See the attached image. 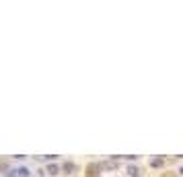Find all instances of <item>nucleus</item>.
<instances>
[{"mask_svg": "<svg viewBox=\"0 0 183 177\" xmlns=\"http://www.w3.org/2000/svg\"><path fill=\"white\" fill-rule=\"evenodd\" d=\"M31 173H29V169L27 167H19V169H12L10 171V177H29Z\"/></svg>", "mask_w": 183, "mask_h": 177, "instance_id": "1", "label": "nucleus"}, {"mask_svg": "<svg viewBox=\"0 0 183 177\" xmlns=\"http://www.w3.org/2000/svg\"><path fill=\"white\" fill-rule=\"evenodd\" d=\"M45 173H50V175H58L60 167L56 165V163H50V165H47V169H45Z\"/></svg>", "mask_w": 183, "mask_h": 177, "instance_id": "2", "label": "nucleus"}, {"mask_svg": "<svg viewBox=\"0 0 183 177\" xmlns=\"http://www.w3.org/2000/svg\"><path fill=\"white\" fill-rule=\"evenodd\" d=\"M128 173H130L132 177H138V175H140V169H138V167H134V165H132V167H128Z\"/></svg>", "mask_w": 183, "mask_h": 177, "instance_id": "3", "label": "nucleus"}, {"mask_svg": "<svg viewBox=\"0 0 183 177\" xmlns=\"http://www.w3.org/2000/svg\"><path fill=\"white\" fill-rule=\"evenodd\" d=\"M64 171H66V173H72V171H76L74 163H66V165H64Z\"/></svg>", "mask_w": 183, "mask_h": 177, "instance_id": "4", "label": "nucleus"}, {"mask_svg": "<svg viewBox=\"0 0 183 177\" xmlns=\"http://www.w3.org/2000/svg\"><path fill=\"white\" fill-rule=\"evenodd\" d=\"M163 159H152V161H150V165H152V167H161V165H163Z\"/></svg>", "mask_w": 183, "mask_h": 177, "instance_id": "5", "label": "nucleus"}]
</instances>
